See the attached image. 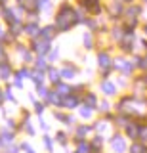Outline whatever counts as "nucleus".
I'll return each instance as SVG.
<instances>
[{"mask_svg": "<svg viewBox=\"0 0 147 153\" xmlns=\"http://www.w3.org/2000/svg\"><path fill=\"white\" fill-rule=\"evenodd\" d=\"M73 23H77L75 12H73L69 6H63V8L59 10V16H58V27L61 29V31H67V29L73 25Z\"/></svg>", "mask_w": 147, "mask_h": 153, "instance_id": "obj_1", "label": "nucleus"}, {"mask_svg": "<svg viewBox=\"0 0 147 153\" xmlns=\"http://www.w3.org/2000/svg\"><path fill=\"white\" fill-rule=\"evenodd\" d=\"M33 48H35L38 54H46V52L50 50V40H38L33 44Z\"/></svg>", "mask_w": 147, "mask_h": 153, "instance_id": "obj_2", "label": "nucleus"}, {"mask_svg": "<svg viewBox=\"0 0 147 153\" xmlns=\"http://www.w3.org/2000/svg\"><path fill=\"white\" fill-rule=\"evenodd\" d=\"M124 140H122V138H113V149H115V151H122V149H124Z\"/></svg>", "mask_w": 147, "mask_h": 153, "instance_id": "obj_3", "label": "nucleus"}, {"mask_svg": "<svg viewBox=\"0 0 147 153\" xmlns=\"http://www.w3.org/2000/svg\"><path fill=\"white\" fill-rule=\"evenodd\" d=\"M99 65H101L103 69H107V67L111 65V61H109V56H107V54H99Z\"/></svg>", "mask_w": 147, "mask_h": 153, "instance_id": "obj_4", "label": "nucleus"}, {"mask_svg": "<svg viewBox=\"0 0 147 153\" xmlns=\"http://www.w3.org/2000/svg\"><path fill=\"white\" fill-rule=\"evenodd\" d=\"M54 33H55L54 27H46L44 31H42V36H46V40H52V38H54Z\"/></svg>", "mask_w": 147, "mask_h": 153, "instance_id": "obj_5", "label": "nucleus"}, {"mask_svg": "<svg viewBox=\"0 0 147 153\" xmlns=\"http://www.w3.org/2000/svg\"><path fill=\"white\" fill-rule=\"evenodd\" d=\"M101 88H103V92H105V94H115V86H113L111 82H107V80L101 84Z\"/></svg>", "mask_w": 147, "mask_h": 153, "instance_id": "obj_6", "label": "nucleus"}, {"mask_svg": "<svg viewBox=\"0 0 147 153\" xmlns=\"http://www.w3.org/2000/svg\"><path fill=\"white\" fill-rule=\"evenodd\" d=\"M0 75H2V79H8V75H10V67H8V63H0Z\"/></svg>", "mask_w": 147, "mask_h": 153, "instance_id": "obj_7", "label": "nucleus"}, {"mask_svg": "<svg viewBox=\"0 0 147 153\" xmlns=\"http://www.w3.org/2000/svg\"><path fill=\"white\" fill-rule=\"evenodd\" d=\"M117 69H122L124 73H128V71H130V65H128L124 59H118V61H117Z\"/></svg>", "mask_w": 147, "mask_h": 153, "instance_id": "obj_8", "label": "nucleus"}, {"mask_svg": "<svg viewBox=\"0 0 147 153\" xmlns=\"http://www.w3.org/2000/svg\"><path fill=\"white\" fill-rule=\"evenodd\" d=\"M69 92H71L69 86H65V84H58V94H61V96H69Z\"/></svg>", "mask_w": 147, "mask_h": 153, "instance_id": "obj_9", "label": "nucleus"}, {"mask_svg": "<svg viewBox=\"0 0 147 153\" xmlns=\"http://www.w3.org/2000/svg\"><path fill=\"white\" fill-rule=\"evenodd\" d=\"M63 103H65V105H69V107H75V105L78 103V100H77V98H71V96H67V100H63Z\"/></svg>", "mask_w": 147, "mask_h": 153, "instance_id": "obj_10", "label": "nucleus"}, {"mask_svg": "<svg viewBox=\"0 0 147 153\" xmlns=\"http://www.w3.org/2000/svg\"><path fill=\"white\" fill-rule=\"evenodd\" d=\"M27 33H29L31 36H36V33H38V27H36V25H27Z\"/></svg>", "mask_w": 147, "mask_h": 153, "instance_id": "obj_11", "label": "nucleus"}, {"mask_svg": "<svg viewBox=\"0 0 147 153\" xmlns=\"http://www.w3.org/2000/svg\"><path fill=\"white\" fill-rule=\"evenodd\" d=\"M50 79H52V82H55V84L59 82V80H58V71H55V69H50Z\"/></svg>", "mask_w": 147, "mask_h": 153, "instance_id": "obj_12", "label": "nucleus"}, {"mask_svg": "<svg viewBox=\"0 0 147 153\" xmlns=\"http://www.w3.org/2000/svg\"><path fill=\"white\" fill-rule=\"evenodd\" d=\"M80 115H82L84 119H88L90 115H92V109H88V107H82V109H80Z\"/></svg>", "mask_w": 147, "mask_h": 153, "instance_id": "obj_13", "label": "nucleus"}, {"mask_svg": "<svg viewBox=\"0 0 147 153\" xmlns=\"http://www.w3.org/2000/svg\"><path fill=\"white\" fill-rule=\"evenodd\" d=\"M78 153H88V146H86V143H82V142L78 143Z\"/></svg>", "mask_w": 147, "mask_h": 153, "instance_id": "obj_14", "label": "nucleus"}, {"mask_svg": "<svg viewBox=\"0 0 147 153\" xmlns=\"http://www.w3.org/2000/svg\"><path fill=\"white\" fill-rule=\"evenodd\" d=\"M36 67H38V71L46 69V61H44V59H38V61H36Z\"/></svg>", "mask_w": 147, "mask_h": 153, "instance_id": "obj_15", "label": "nucleus"}, {"mask_svg": "<svg viewBox=\"0 0 147 153\" xmlns=\"http://www.w3.org/2000/svg\"><path fill=\"white\" fill-rule=\"evenodd\" d=\"M86 102H88V105H96V98H94V96L90 94L88 98H86Z\"/></svg>", "mask_w": 147, "mask_h": 153, "instance_id": "obj_16", "label": "nucleus"}, {"mask_svg": "<svg viewBox=\"0 0 147 153\" xmlns=\"http://www.w3.org/2000/svg\"><path fill=\"white\" fill-rule=\"evenodd\" d=\"M141 151H143L141 146H134V147H132V153H141Z\"/></svg>", "mask_w": 147, "mask_h": 153, "instance_id": "obj_17", "label": "nucleus"}, {"mask_svg": "<svg viewBox=\"0 0 147 153\" xmlns=\"http://www.w3.org/2000/svg\"><path fill=\"white\" fill-rule=\"evenodd\" d=\"M35 82H36V84L42 82V73H36V75H35Z\"/></svg>", "mask_w": 147, "mask_h": 153, "instance_id": "obj_18", "label": "nucleus"}, {"mask_svg": "<svg viewBox=\"0 0 147 153\" xmlns=\"http://www.w3.org/2000/svg\"><path fill=\"white\" fill-rule=\"evenodd\" d=\"M63 76H67V79H71V76H73V71H71V69H65V71H63Z\"/></svg>", "mask_w": 147, "mask_h": 153, "instance_id": "obj_19", "label": "nucleus"}, {"mask_svg": "<svg viewBox=\"0 0 147 153\" xmlns=\"http://www.w3.org/2000/svg\"><path fill=\"white\" fill-rule=\"evenodd\" d=\"M44 142H46V147H48V149H52V142L48 140V138H46V140H44Z\"/></svg>", "mask_w": 147, "mask_h": 153, "instance_id": "obj_20", "label": "nucleus"}, {"mask_svg": "<svg viewBox=\"0 0 147 153\" xmlns=\"http://www.w3.org/2000/svg\"><path fill=\"white\" fill-rule=\"evenodd\" d=\"M141 67H147V59H143V61H141Z\"/></svg>", "mask_w": 147, "mask_h": 153, "instance_id": "obj_21", "label": "nucleus"}, {"mask_svg": "<svg viewBox=\"0 0 147 153\" xmlns=\"http://www.w3.org/2000/svg\"><path fill=\"white\" fill-rule=\"evenodd\" d=\"M44 2H48V0H38V6H42Z\"/></svg>", "mask_w": 147, "mask_h": 153, "instance_id": "obj_22", "label": "nucleus"}, {"mask_svg": "<svg viewBox=\"0 0 147 153\" xmlns=\"http://www.w3.org/2000/svg\"><path fill=\"white\" fill-rule=\"evenodd\" d=\"M0 102H2V92H0Z\"/></svg>", "mask_w": 147, "mask_h": 153, "instance_id": "obj_23", "label": "nucleus"}, {"mask_svg": "<svg viewBox=\"0 0 147 153\" xmlns=\"http://www.w3.org/2000/svg\"><path fill=\"white\" fill-rule=\"evenodd\" d=\"M0 56H2V46H0Z\"/></svg>", "mask_w": 147, "mask_h": 153, "instance_id": "obj_24", "label": "nucleus"}, {"mask_svg": "<svg viewBox=\"0 0 147 153\" xmlns=\"http://www.w3.org/2000/svg\"><path fill=\"white\" fill-rule=\"evenodd\" d=\"M0 36H2V29H0Z\"/></svg>", "mask_w": 147, "mask_h": 153, "instance_id": "obj_25", "label": "nucleus"}]
</instances>
